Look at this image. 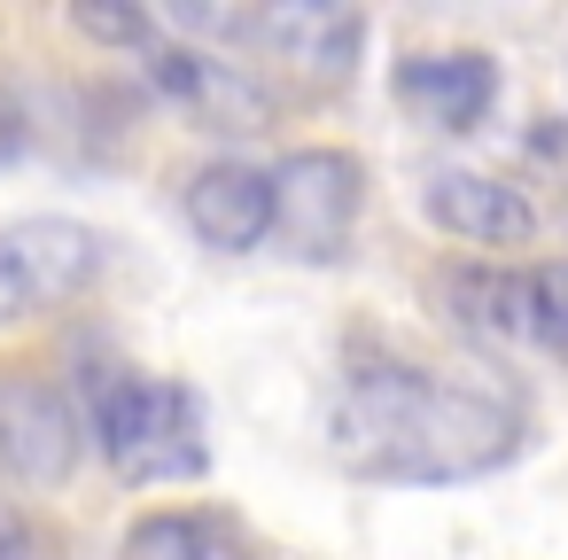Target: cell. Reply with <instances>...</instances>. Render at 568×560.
<instances>
[{
	"mask_svg": "<svg viewBox=\"0 0 568 560\" xmlns=\"http://www.w3.org/2000/svg\"><path fill=\"white\" fill-rule=\"evenodd\" d=\"M265 195H273V242L304 265H327V257H343V242L358 226L366 164L351 149H296V156H281V172H265Z\"/></svg>",
	"mask_w": 568,
	"mask_h": 560,
	"instance_id": "obj_3",
	"label": "cell"
},
{
	"mask_svg": "<svg viewBox=\"0 0 568 560\" xmlns=\"http://www.w3.org/2000/svg\"><path fill=\"white\" fill-rule=\"evenodd\" d=\"M187 226H195L211 250H226V257L257 250V242L273 234L265 172H250V164H203V172L187 180Z\"/></svg>",
	"mask_w": 568,
	"mask_h": 560,
	"instance_id": "obj_10",
	"label": "cell"
},
{
	"mask_svg": "<svg viewBox=\"0 0 568 560\" xmlns=\"http://www.w3.org/2000/svg\"><path fill=\"white\" fill-rule=\"evenodd\" d=\"M420 211H428V226H436V234L475 242V250H514V242H529V234H537L529 195H521V187H506V180H490V172H428Z\"/></svg>",
	"mask_w": 568,
	"mask_h": 560,
	"instance_id": "obj_8",
	"label": "cell"
},
{
	"mask_svg": "<svg viewBox=\"0 0 568 560\" xmlns=\"http://www.w3.org/2000/svg\"><path fill=\"white\" fill-rule=\"evenodd\" d=\"M452 319L483 343H529V265H467L444 281Z\"/></svg>",
	"mask_w": 568,
	"mask_h": 560,
	"instance_id": "obj_11",
	"label": "cell"
},
{
	"mask_svg": "<svg viewBox=\"0 0 568 560\" xmlns=\"http://www.w3.org/2000/svg\"><path fill=\"white\" fill-rule=\"evenodd\" d=\"M87 40H125V48H156V17H141V9H79L71 17Z\"/></svg>",
	"mask_w": 568,
	"mask_h": 560,
	"instance_id": "obj_14",
	"label": "cell"
},
{
	"mask_svg": "<svg viewBox=\"0 0 568 560\" xmlns=\"http://www.w3.org/2000/svg\"><path fill=\"white\" fill-rule=\"evenodd\" d=\"M0 560H32V521L0 498Z\"/></svg>",
	"mask_w": 568,
	"mask_h": 560,
	"instance_id": "obj_15",
	"label": "cell"
},
{
	"mask_svg": "<svg viewBox=\"0 0 568 560\" xmlns=\"http://www.w3.org/2000/svg\"><path fill=\"white\" fill-rule=\"evenodd\" d=\"M17 149H24V125H17V118H9V110H0V164H9V156H17Z\"/></svg>",
	"mask_w": 568,
	"mask_h": 560,
	"instance_id": "obj_16",
	"label": "cell"
},
{
	"mask_svg": "<svg viewBox=\"0 0 568 560\" xmlns=\"http://www.w3.org/2000/svg\"><path fill=\"white\" fill-rule=\"evenodd\" d=\"M118 560H257L234 513H149L125 529Z\"/></svg>",
	"mask_w": 568,
	"mask_h": 560,
	"instance_id": "obj_12",
	"label": "cell"
},
{
	"mask_svg": "<svg viewBox=\"0 0 568 560\" xmlns=\"http://www.w3.org/2000/svg\"><path fill=\"white\" fill-rule=\"evenodd\" d=\"M79 459V420L48 381L9 374L0 381V475L17 482H63Z\"/></svg>",
	"mask_w": 568,
	"mask_h": 560,
	"instance_id": "obj_7",
	"label": "cell"
},
{
	"mask_svg": "<svg viewBox=\"0 0 568 560\" xmlns=\"http://www.w3.org/2000/svg\"><path fill=\"white\" fill-rule=\"evenodd\" d=\"M94 444H102L110 475L133 482V490L211 475L203 405H195L187 381H164V374H118V381H102L94 389Z\"/></svg>",
	"mask_w": 568,
	"mask_h": 560,
	"instance_id": "obj_2",
	"label": "cell"
},
{
	"mask_svg": "<svg viewBox=\"0 0 568 560\" xmlns=\"http://www.w3.org/2000/svg\"><path fill=\"white\" fill-rule=\"evenodd\" d=\"M102 273V242L71 218H24L0 234V327H17L48 304H71Z\"/></svg>",
	"mask_w": 568,
	"mask_h": 560,
	"instance_id": "obj_5",
	"label": "cell"
},
{
	"mask_svg": "<svg viewBox=\"0 0 568 560\" xmlns=\"http://www.w3.org/2000/svg\"><path fill=\"white\" fill-rule=\"evenodd\" d=\"M180 32H211V40H250L265 48L281 71H296L304 86H343L366 40L358 9H320V0H288V9H257V17H226V9H180Z\"/></svg>",
	"mask_w": 568,
	"mask_h": 560,
	"instance_id": "obj_4",
	"label": "cell"
},
{
	"mask_svg": "<svg viewBox=\"0 0 568 560\" xmlns=\"http://www.w3.org/2000/svg\"><path fill=\"white\" fill-rule=\"evenodd\" d=\"M327 444L358 482H467L521 451V405L413 358H358L335 389Z\"/></svg>",
	"mask_w": 568,
	"mask_h": 560,
	"instance_id": "obj_1",
	"label": "cell"
},
{
	"mask_svg": "<svg viewBox=\"0 0 568 560\" xmlns=\"http://www.w3.org/2000/svg\"><path fill=\"white\" fill-rule=\"evenodd\" d=\"M529 343L568 366V265H529Z\"/></svg>",
	"mask_w": 568,
	"mask_h": 560,
	"instance_id": "obj_13",
	"label": "cell"
},
{
	"mask_svg": "<svg viewBox=\"0 0 568 560\" xmlns=\"http://www.w3.org/2000/svg\"><path fill=\"white\" fill-rule=\"evenodd\" d=\"M149 79L164 102H180L203 133H265L273 125V86L250 79L242 63L226 55H203V48H149Z\"/></svg>",
	"mask_w": 568,
	"mask_h": 560,
	"instance_id": "obj_6",
	"label": "cell"
},
{
	"mask_svg": "<svg viewBox=\"0 0 568 560\" xmlns=\"http://www.w3.org/2000/svg\"><path fill=\"white\" fill-rule=\"evenodd\" d=\"M397 102L420 125H436V133H475L490 118V102H498V71L475 48H459V55H405L397 63Z\"/></svg>",
	"mask_w": 568,
	"mask_h": 560,
	"instance_id": "obj_9",
	"label": "cell"
}]
</instances>
